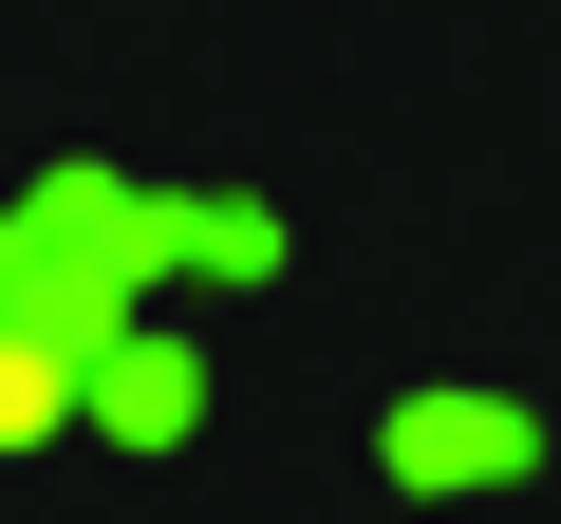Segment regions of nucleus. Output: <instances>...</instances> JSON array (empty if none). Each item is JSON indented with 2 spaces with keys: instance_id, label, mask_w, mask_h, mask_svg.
<instances>
[{
  "instance_id": "f257e3e1",
  "label": "nucleus",
  "mask_w": 561,
  "mask_h": 524,
  "mask_svg": "<svg viewBox=\"0 0 561 524\" xmlns=\"http://www.w3.org/2000/svg\"><path fill=\"white\" fill-rule=\"evenodd\" d=\"M412 468H524V431H486V412H412Z\"/></svg>"
}]
</instances>
